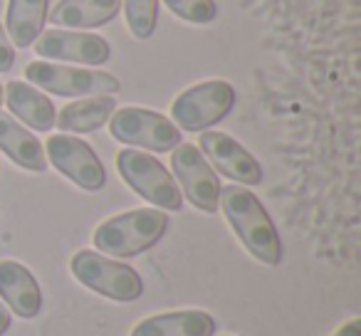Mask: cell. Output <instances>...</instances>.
I'll return each instance as SVG.
<instances>
[{"label": "cell", "mask_w": 361, "mask_h": 336, "mask_svg": "<svg viewBox=\"0 0 361 336\" xmlns=\"http://www.w3.org/2000/svg\"><path fill=\"white\" fill-rule=\"evenodd\" d=\"M221 206L245 250L262 265H280L282 240L270 213L257 201L255 193H250L245 186H226L221 188Z\"/></svg>", "instance_id": "6da1fadb"}, {"label": "cell", "mask_w": 361, "mask_h": 336, "mask_svg": "<svg viewBox=\"0 0 361 336\" xmlns=\"http://www.w3.org/2000/svg\"><path fill=\"white\" fill-rule=\"evenodd\" d=\"M169 230V216L159 208H136L104 220L94 230V247L102 255L129 260L151 250Z\"/></svg>", "instance_id": "7a4b0ae2"}, {"label": "cell", "mask_w": 361, "mask_h": 336, "mask_svg": "<svg viewBox=\"0 0 361 336\" xmlns=\"http://www.w3.org/2000/svg\"><path fill=\"white\" fill-rule=\"evenodd\" d=\"M116 171L136 196L149 201L159 211L178 213L183 208V193L178 183L156 156L136 149H124L116 154Z\"/></svg>", "instance_id": "3957f363"}, {"label": "cell", "mask_w": 361, "mask_h": 336, "mask_svg": "<svg viewBox=\"0 0 361 336\" xmlns=\"http://www.w3.org/2000/svg\"><path fill=\"white\" fill-rule=\"evenodd\" d=\"M72 275L80 285L114 301H136L144 294V280L134 267L102 255L94 250H80L70 262Z\"/></svg>", "instance_id": "277c9868"}, {"label": "cell", "mask_w": 361, "mask_h": 336, "mask_svg": "<svg viewBox=\"0 0 361 336\" xmlns=\"http://www.w3.org/2000/svg\"><path fill=\"white\" fill-rule=\"evenodd\" d=\"M25 80L40 92H50L57 97H111L121 89L114 75L42 60L25 67Z\"/></svg>", "instance_id": "5b68a950"}, {"label": "cell", "mask_w": 361, "mask_h": 336, "mask_svg": "<svg viewBox=\"0 0 361 336\" xmlns=\"http://www.w3.org/2000/svg\"><path fill=\"white\" fill-rule=\"evenodd\" d=\"M235 104V89L231 82L211 80L180 92L171 104V119L183 131H208L223 121Z\"/></svg>", "instance_id": "8992f818"}, {"label": "cell", "mask_w": 361, "mask_h": 336, "mask_svg": "<svg viewBox=\"0 0 361 336\" xmlns=\"http://www.w3.org/2000/svg\"><path fill=\"white\" fill-rule=\"evenodd\" d=\"M109 134L126 146H139L146 151H173L180 144V129L171 119L154 109L124 106L109 119Z\"/></svg>", "instance_id": "52a82bcc"}, {"label": "cell", "mask_w": 361, "mask_h": 336, "mask_svg": "<svg viewBox=\"0 0 361 336\" xmlns=\"http://www.w3.org/2000/svg\"><path fill=\"white\" fill-rule=\"evenodd\" d=\"M171 168H173L176 181L183 188L180 193L186 196V201L193 208L203 213H218L223 186L218 181V173L213 171V166L208 163L198 146L180 141L171 154Z\"/></svg>", "instance_id": "ba28073f"}, {"label": "cell", "mask_w": 361, "mask_h": 336, "mask_svg": "<svg viewBox=\"0 0 361 336\" xmlns=\"http://www.w3.org/2000/svg\"><path fill=\"white\" fill-rule=\"evenodd\" d=\"M47 163L70 178L82 191H102L106 183V168L87 141L70 134H55L47 139Z\"/></svg>", "instance_id": "9c48e42d"}, {"label": "cell", "mask_w": 361, "mask_h": 336, "mask_svg": "<svg viewBox=\"0 0 361 336\" xmlns=\"http://www.w3.org/2000/svg\"><path fill=\"white\" fill-rule=\"evenodd\" d=\"M35 52L42 60L77 62V65H104L111 57V47L104 37L77 30H42L35 40Z\"/></svg>", "instance_id": "30bf717a"}, {"label": "cell", "mask_w": 361, "mask_h": 336, "mask_svg": "<svg viewBox=\"0 0 361 336\" xmlns=\"http://www.w3.org/2000/svg\"><path fill=\"white\" fill-rule=\"evenodd\" d=\"M201 154L211 161L218 171L240 186H260L262 183V166L257 158L231 134L223 131H201Z\"/></svg>", "instance_id": "8fae6325"}, {"label": "cell", "mask_w": 361, "mask_h": 336, "mask_svg": "<svg viewBox=\"0 0 361 336\" xmlns=\"http://www.w3.org/2000/svg\"><path fill=\"white\" fill-rule=\"evenodd\" d=\"M0 297L8 311L20 319H35L42 311V290L35 275L16 260L0 262Z\"/></svg>", "instance_id": "7c38bea8"}, {"label": "cell", "mask_w": 361, "mask_h": 336, "mask_svg": "<svg viewBox=\"0 0 361 336\" xmlns=\"http://www.w3.org/2000/svg\"><path fill=\"white\" fill-rule=\"evenodd\" d=\"M3 101L11 109V116H16L18 121H23L30 129L50 131L55 126L57 119L55 104H52L45 92L32 87L30 82H23V80L8 82V87L3 89Z\"/></svg>", "instance_id": "4fadbf2b"}, {"label": "cell", "mask_w": 361, "mask_h": 336, "mask_svg": "<svg viewBox=\"0 0 361 336\" xmlns=\"http://www.w3.org/2000/svg\"><path fill=\"white\" fill-rule=\"evenodd\" d=\"M0 149L16 166L32 173L47 171V156L45 146L37 141L35 134L25 129L16 116L0 111Z\"/></svg>", "instance_id": "5bb4252c"}, {"label": "cell", "mask_w": 361, "mask_h": 336, "mask_svg": "<svg viewBox=\"0 0 361 336\" xmlns=\"http://www.w3.org/2000/svg\"><path fill=\"white\" fill-rule=\"evenodd\" d=\"M216 319L203 309L166 311L139 321L131 336H213Z\"/></svg>", "instance_id": "9a60e30c"}, {"label": "cell", "mask_w": 361, "mask_h": 336, "mask_svg": "<svg viewBox=\"0 0 361 336\" xmlns=\"http://www.w3.org/2000/svg\"><path fill=\"white\" fill-rule=\"evenodd\" d=\"M121 11V0H60L50 20L57 27L90 30L111 23Z\"/></svg>", "instance_id": "2e32d148"}, {"label": "cell", "mask_w": 361, "mask_h": 336, "mask_svg": "<svg viewBox=\"0 0 361 336\" xmlns=\"http://www.w3.org/2000/svg\"><path fill=\"white\" fill-rule=\"evenodd\" d=\"M47 11H50V0H8L6 30L13 47L27 50L35 45L40 32L45 30Z\"/></svg>", "instance_id": "e0dca14e"}, {"label": "cell", "mask_w": 361, "mask_h": 336, "mask_svg": "<svg viewBox=\"0 0 361 336\" xmlns=\"http://www.w3.org/2000/svg\"><path fill=\"white\" fill-rule=\"evenodd\" d=\"M114 111V97H82L80 101H72L57 114L55 126H60L62 134H90L102 129Z\"/></svg>", "instance_id": "ac0fdd59"}, {"label": "cell", "mask_w": 361, "mask_h": 336, "mask_svg": "<svg viewBox=\"0 0 361 336\" xmlns=\"http://www.w3.org/2000/svg\"><path fill=\"white\" fill-rule=\"evenodd\" d=\"M126 25L136 40H149L159 23V0H124Z\"/></svg>", "instance_id": "d6986e66"}, {"label": "cell", "mask_w": 361, "mask_h": 336, "mask_svg": "<svg viewBox=\"0 0 361 336\" xmlns=\"http://www.w3.org/2000/svg\"><path fill=\"white\" fill-rule=\"evenodd\" d=\"M164 6L176 18L193 23V25H208L218 15L216 0H164Z\"/></svg>", "instance_id": "ffe728a7"}, {"label": "cell", "mask_w": 361, "mask_h": 336, "mask_svg": "<svg viewBox=\"0 0 361 336\" xmlns=\"http://www.w3.org/2000/svg\"><path fill=\"white\" fill-rule=\"evenodd\" d=\"M13 65H16V47H13L6 27L0 23V72H11Z\"/></svg>", "instance_id": "44dd1931"}, {"label": "cell", "mask_w": 361, "mask_h": 336, "mask_svg": "<svg viewBox=\"0 0 361 336\" xmlns=\"http://www.w3.org/2000/svg\"><path fill=\"white\" fill-rule=\"evenodd\" d=\"M334 336H361V319H351L346 321L341 329L334 331Z\"/></svg>", "instance_id": "7402d4cb"}, {"label": "cell", "mask_w": 361, "mask_h": 336, "mask_svg": "<svg viewBox=\"0 0 361 336\" xmlns=\"http://www.w3.org/2000/svg\"><path fill=\"white\" fill-rule=\"evenodd\" d=\"M8 329H11V311H8V306L0 301V336L6 334Z\"/></svg>", "instance_id": "603a6c76"}, {"label": "cell", "mask_w": 361, "mask_h": 336, "mask_svg": "<svg viewBox=\"0 0 361 336\" xmlns=\"http://www.w3.org/2000/svg\"><path fill=\"white\" fill-rule=\"evenodd\" d=\"M0 104H3V85H0Z\"/></svg>", "instance_id": "cb8c5ba5"}]
</instances>
